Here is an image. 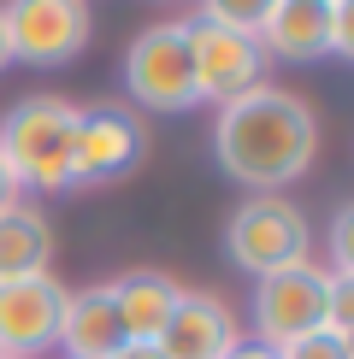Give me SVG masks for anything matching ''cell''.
<instances>
[{
	"label": "cell",
	"mask_w": 354,
	"mask_h": 359,
	"mask_svg": "<svg viewBox=\"0 0 354 359\" xmlns=\"http://www.w3.org/2000/svg\"><path fill=\"white\" fill-rule=\"evenodd\" d=\"M313 154H319V118L289 88L260 83V88H248V95L218 107L213 159L230 183H242L254 194H277L295 177H307Z\"/></svg>",
	"instance_id": "obj_1"
},
{
	"label": "cell",
	"mask_w": 354,
	"mask_h": 359,
	"mask_svg": "<svg viewBox=\"0 0 354 359\" xmlns=\"http://www.w3.org/2000/svg\"><path fill=\"white\" fill-rule=\"evenodd\" d=\"M77 112L59 95H29L0 124V165L24 189H71V142H77Z\"/></svg>",
	"instance_id": "obj_2"
},
{
	"label": "cell",
	"mask_w": 354,
	"mask_h": 359,
	"mask_svg": "<svg viewBox=\"0 0 354 359\" xmlns=\"http://www.w3.org/2000/svg\"><path fill=\"white\" fill-rule=\"evenodd\" d=\"M307 218L295 212L284 194H254V201H242L225 224V253L236 271L248 277H272V271H289V265L307 259Z\"/></svg>",
	"instance_id": "obj_3"
},
{
	"label": "cell",
	"mask_w": 354,
	"mask_h": 359,
	"mask_svg": "<svg viewBox=\"0 0 354 359\" xmlns=\"http://www.w3.org/2000/svg\"><path fill=\"white\" fill-rule=\"evenodd\" d=\"M124 95L148 112H189L195 107V53L183 24H154L124 48Z\"/></svg>",
	"instance_id": "obj_4"
},
{
	"label": "cell",
	"mask_w": 354,
	"mask_h": 359,
	"mask_svg": "<svg viewBox=\"0 0 354 359\" xmlns=\"http://www.w3.org/2000/svg\"><path fill=\"white\" fill-rule=\"evenodd\" d=\"M6 53L24 65H65L88 48V0H6L0 6Z\"/></svg>",
	"instance_id": "obj_5"
},
{
	"label": "cell",
	"mask_w": 354,
	"mask_h": 359,
	"mask_svg": "<svg viewBox=\"0 0 354 359\" xmlns=\"http://www.w3.org/2000/svg\"><path fill=\"white\" fill-rule=\"evenodd\" d=\"M324 301H331V271H319L313 259L289 265V271H272L260 277L254 289V330H260V348H284V341L307 336V330H324Z\"/></svg>",
	"instance_id": "obj_6"
},
{
	"label": "cell",
	"mask_w": 354,
	"mask_h": 359,
	"mask_svg": "<svg viewBox=\"0 0 354 359\" xmlns=\"http://www.w3.org/2000/svg\"><path fill=\"white\" fill-rule=\"evenodd\" d=\"M148 154V130L136 112L124 107H95L77 112V142H71V189L88 183H112V177H130Z\"/></svg>",
	"instance_id": "obj_7"
},
{
	"label": "cell",
	"mask_w": 354,
	"mask_h": 359,
	"mask_svg": "<svg viewBox=\"0 0 354 359\" xmlns=\"http://www.w3.org/2000/svg\"><path fill=\"white\" fill-rule=\"evenodd\" d=\"M189 29V53H195V95L201 100H236L248 95V88H260L266 77V48L254 36H236V29H218L206 24L201 12L183 24Z\"/></svg>",
	"instance_id": "obj_8"
},
{
	"label": "cell",
	"mask_w": 354,
	"mask_h": 359,
	"mask_svg": "<svg viewBox=\"0 0 354 359\" xmlns=\"http://www.w3.org/2000/svg\"><path fill=\"white\" fill-rule=\"evenodd\" d=\"M59 312L65 289L53 277L0 283V359H36L59 341Z\"/></svg>",
	"instance_id": "obj_9"
},
{
	"label": "cell",
	"mask_w": 354,
	"mask_h": 359,
	"mask_svg": "<svg viewBox=\"0 0 354 359\" xmlns=\"http://www.w3.org/2000/svg\"><path fill=\"white\" fill-rule=\"evenodd\" d=\"M236 341H242V336H236L230 306L218 301V294H189L183 289V301L171 306V318H166V330H159L154 353L159 359H225Z\"/></svg>",
	"instance_id": "obj_10"
},
{
	"label": "cell",
	"mask_w": 354,
	"mask_h": 359,
	"mask_svg": "<svg viewBox=\"0 0 354 359\" xmlns=\"http://www.w3.org/2000/svg\"><path fill=\"white\" fill-rule=\"evenodd\" d=\"M331 12H336V0H277L254 41L266 48V59H289V65L324 59V53H336Z\"/></svg>",
	"instance_id": "obj_11"
},
{
	"label": "cell",
	"mask_w": 354,
	"mask_h": 359,
	"mask_svg": "<svg viewBox=\"0 0 354 359\" xmlns=\"http://www.w3.org/2000/svg\"><path fill=\"white\" fill-rule=\"evenodd\" d=\"M59 348L71 359H118L130 348L124 324H118V306L107 289H83L65 294V312H59Z\"/></svg>",
	"instance_id": "obj_12"
},
{
	"label": "cell",
	"mask_w": 354,
	"mask_h": 359,
	"mask_svg": "<svg viewBox=\"0 0 354 359\" xmlns=\"http://www.w3.org/2000/svg\"><path fill=\"white\" fill-rule=\"evenodd\" d=\"M112 306H118V324H124L130 341H142V348H154L159 330H166L171 306L183 301V289L166 277V271H124L118 283H107Z\"/></svg>",
	"instance_id": "obj_13"
},
{
	"label": "cell",
	"mask_w": 354,
	"mask_h": 359,
	"mask_svg": "<svg viewBox=\"0 0 354 359\" xmlns=\"http://www.w3.org/2000/svg\"><path fill=\"white\" fill-rule=\"evenodd\" d=\"M53 265V224L36 206H6L0 212V283H24V277H48Z\"/></svg>",
	"instance_id": "obj_14"
},
{
	"label": "cell",
	"mask_w": 354,
	"mask_h": 359,
	"mask_svg": "<svg viewBox=\"0 0 354 359\" xmlns=\"http://www.w3.org/2000/svg\"><path fill=\"white\" fill-rule=\"evenodd\" d=\"M277 0H201V18L218 29H236V36H260V24L272 18Z\"/></svg>",
	"instance_id": "obj_15"
},
{
	"label": "cell",
	"mask_w": 354,
	"mask_h": 359,
	"mask_svg": "<svg viewBox=\"0 0 354 359\" xmlns=\"http://www.w3.org/2000/svg\"><path fill=\"white\" fill-rule=\"evenodd\" d=\"M277 359H354V341L336 336V330H307L277 348Z\"/></svg>",
	"instance_id": "obj_16"
},
{
	"label": "cell",
	"mask_w": 354,
	"mask_h": 359,
	"mask_svg": "<svg viewBox=\"0 0 354 359\" xmlns=\"http://www.w3.org/2000/svg\"><path fill=\"white\" fill-rule=\"evenodd\" d=\"M324 330L348 336L354 330V277H331V301H324Z\"/></svg>",
	"instance_id": "obj_17"
},
{
	"label": "cell",
	"mask_w": 354,
	"mask_h": 359,
	"mask_svg": "<svg viewBox=\"0 0 354 359\" xmlns=\"http://www.w3.org/2000/svg\"><path fill=\"white\" fill-rule=\"evenodd\" d=\"M225 359H277V353H272V348H260V341H236Z\"/></svg>",
	"instance_id": "obj_18"
},
{
	"label": "cell",
	"mask_w": 354,
	"mask_h": 359,
	"mask_svg": "<svg viewBox=\"0 0 354 359\" xmlns=\"http://www.w3.org/2000/svg\"><path fill=\"white\" fill-rule=\"evenodd\" d=\"M6 206H18V183H12V171L0 165V212H6Z\"/></svg>",
	"instance_id": "obj_19"
},
{
	"label": "cell",
	"mask_w": 354,
	"mask_h": 359,
	"mask_svg": "<svg viewBox=\"0 0 354 359\" xmlns=\"http://www.w3.org/2000/svg\"><path fill=\"white\" fill-rule=\"evenodd\" d=\"M118 359H159V353H154V348H142V341H130V348L118 353Z\"/></svg>",
	"instance_id": "obj_20"
},
{
	"label": "cell",
	"mask_w": 354,
	"mask_h": 359,
	"mask_svg": "<svg viewBox=\"0 0 354 359\" xmlns=\"http://www.w3.org/2000/svg\"><path fill=\"white\" fill-rule=\"evenodd\" d=\"M12 65V53H6V29H0V71H6Z\"/></svg>",
	"instance_id": "obj_21"
}]
</instances>
